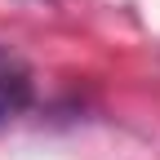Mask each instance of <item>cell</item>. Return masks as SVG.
Returning a JSON list of instances; mask_svg holds the SVG:
<instances>
[{
	"label": "cell",
	"instance_id": "1",
	"mask_svg": "<svg viewBox=\"0 0 160 160\" xmlns=\"http://www.w3.org/2000/svg\"><path fill=\"white\" fill-rule=\"evenodd\" d=\"M31 93H36L31 67H27L13 49H0V125L13 120V116H22V111L31 107Z\"/></svg>",
	"mask_w": 160,
	"mask_h": 160
}]
</instances>
